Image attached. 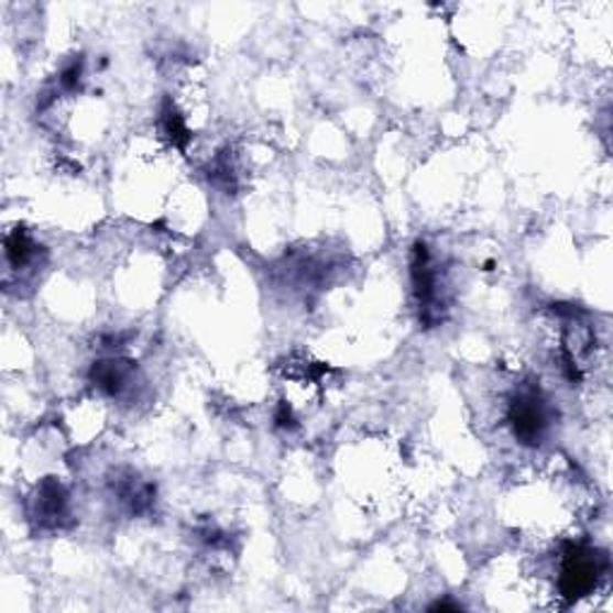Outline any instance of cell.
Returning a JSON list of instances; mask_svg holds the SVG:
<instances>
[{
    "label": "cell",
    "mask_w": 613,
    "mask_h": 613,
    "mask_svg": "<svg viewBox=\"0 0 613 613\" xmlns=\"http://www.w3.org/2000/svg\"><path fill=\"white\" fill-rule=\"evenodd\" d=\"M32 252H34V244H32V240L26 238V233L24 230H15V233L12 236H8V240H6V254H8V262L12 264V266H22V264H26L32 259Z\"/></svg>",
    "instance_id": "3957f363"
},
{
    "label": "cell",
    "mask_w": 613,
    "mask_h": 613,
    "mask_svg": "<svg viewBox=\"0 0 613 613\" xmlns=\"http://www.w3.org/2000/svg\"><path fill=\"white\" fill-rule=\"evenodd\" d=\"M511 425L523 444H539L547 429V407L535 391H525L511 405Z\"/></svg>",
    "instance_id": "7a4b0ae2"
},
{
    "label": "cell",
    "mask_w": 613,
    "mask_h": 613,
    "mask_svg": "<svg viewBox=\"0 0 613 613\" xmlns=\"http://www.w3.org/2000/svg\"><path fill=\"white\" fill-rule=\"evenodd\" d=\"M604 570V558L590 549L570 547L566 554L563 573H561V592L568 599H580L594 590V584Z\"/></svg>",
    "instance_id": "6da1fadb"
}]
</instances>
